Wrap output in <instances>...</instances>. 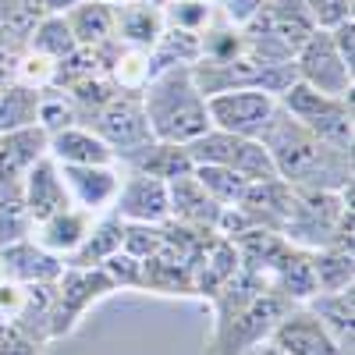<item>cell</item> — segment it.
I'll return each instance as SVG.
<instances>
[{"instance_id":"obj_1","label":"cell","mask_w":355,"mask_h":355,"mask_svg":"<svg viewBox=\"0 0 355 355\" xmlns=\"http://www.w3.org/2000/svg\"><path fill=\"white\" fill-rule=\"evenodd\" d=\"M256 139L270 153L277 178L288 182L291 189L341 192L345 185H352V153L334 150L323 139H316L306 125L288 117L281 107L274 110V117L266 121V128Z\"/></svg>"},{"instance_id":"obj_2","label":"cell","mask_w":355,"mask_h":355,"mask_svg":"<svg viewBox=\"0 0 355 355\" xmlns=\"http://www.w3.org/2000/svg\"><path fill=\"white\" fill-rule=\"evenodd\" d=\"M142 107H146V121H150V132L157 142L189 146L202 132H210L206 100L192 82V64H174L146 82Z\"/></svg>"},{"instance_id":"obj_3","label":"cell","mask_w":355,"mask_h":355,"mask_svg":"<svg viewBox=\"0 0 355 355\" xmlns=\"http://www.w3.org/2000/svg\"><path fill=\"white\" fill-rule=\"evenodd\" d=\"M291 309V302L277 291H263L256 299L217 313V327L210 341V355H245L259 341L270 338L274 323Z\"/></svg>"},{"instance_id":"obj_4","label":"cell","mask_w":355,"mask_h":355,"mask_svg":"<svg viewBox=\"0 0 355 355\" xmlns=\"http://www.w3.org/2000/svg\"><path fill=\"white\" fill-rule=\"evenodd\" d=\"M345 210H352V206L341 199V192L295 189V206H291V214L281 227V239L295 249H302V252L327 249Z\"/></svg>"},{"instance_id":"obj_5","label":"cell","mask_w":355,"mask_h":355,"mask_svg":"<svg viewBox=\"0 0 355 355\" xmlns=\"http://www.w3.org/2000/svg\"><path fill=\"white\" fill-rule=\"evenodd\" d=\"M185 150H189L192 164H217V167H227V171H234V174H242L249 185H256V182H274V178H277L274 160H270V153L259 146V139H242V135L210 128V132H202L199 139H192Z\"/></svg>"},{"instance_id":"obj_6","label":"cell","mask_w":355,"mask_h":355,"mask_svg":"<svg viewBox=\"0 0 355 355\" xmlns=\"http://www.w3.org/2000/svg\"><path fill=\"white\" fill-rule=\"evenodd\" d=\"M117 291L114 281L100 266H64L61 277L53 281V313H50V341L75 331V323L85 316V309L100 302L103 295Z\"/></svg>"},{"instance_id":"obj_7","label":"cell","mask_w":355,"mask_h":355,"mask_svg":"<svg viewBox=\"0 0 355 355\" xmlns=\"http://www.w3.org/2000/svg\"><path fill=\"white\" fill-rule=\"evenodd\" d=\"M93 128L110 146L114 160H132L139 150L157 142L150 132V121H146L142 93H117L103 110L93 114Z\"/></svg>"},{"instance_id":"obj_8","label":"cell","mask_w":355,"mask_h":355,"mask_svg":"<svg viewBox=\"0 0 355 355\" xmlns=\"http://www.w3.org/2000/svg\"><path fill=\"white\" fill-rule=\"evenodd\" d=\"M274 110H277V100L270 93H259V89H227V93L206 96L210 128L242 135V139H256L274 117Z\"/></svg>"},{"instance_id":"obj_9","label":"cell","mask_w":355,"mask_h":355,"mask_svg":"<svg viewBox=\"0 0 355 355\" xmlns=\"http://www.w3.org/2000/svg\"><path fill=\"white\" fill-rule=\"evenodd\" d=\"M295 71H299V82L313 85L323 96H338V100L352 96V68L334 50V40L327 28H316L299 46V53H295Z\"/></svg>"},{"instance_id":"obj_10","label":"cell","mask_w":355,"mask_h":355,"mask_svg":"<svg viewBox=\"0 0 355 355\" xmlns=\"http://www.w3.org/2000/svg\"><path fill=\"white\" fill-rule=\"evenodd\" d=\"M270 345H277L284 355H352V348L338 345L331 338V331L306 309V306H291L277 323L270 338Z\"/></svg>"},{"instance_id":"obj_11","label":"cell","mask_w":355,"mask_h":355,"mask_svg":"<svg viewBox=\"0 0 355 355\" xmlns=\"http://www.w3.org/2000/svg\"><path fill=\"white\" fill-rule=\"evenodd\" d=\"M114 214L132 224H164L171 220V206H167V182H157L150 174L132 171L121 189L114 196Z\"/></svg>"},{"instance_id":"obj_12","label":"cell","mask_w":355,"mask_h":355,"mask_svg":"<svg viewBox=\"0 0 355 355\" xmlns=\"http://www.w3.org/2000/svg\"><path fill=\"white\" fill-rule=\"evenodd\" d=\"M21 202H25V217L40 224L53 214H61L71 206L68 189L61 182V171H57V160L46 153L43 160H36L28 167V174L21 178Z\"/></svg>"},{"instance_id":"obj_13","label":"cell","mask_w":355,"mask_h":355,"mask_svg":"<svg viewBox=\"0 0 355 355\" xmlns=\"http://www.w3.org/2000/svg\"><path fill=\"white\" fill-rule=\"evenodd\" d=\"M64 270V259L46 252L33 239H21L0 249V277L18 284H53Z\"/></svg>"},{"instance_id":"obj_14","label":"cell","mask_w":355,"mask_h":355,"mask_svg":"<svg viewBox=\"0 0 355 355\" xmlns=\"http://www.w3.org/2000/svg\"><path fill=\"white\" fill-rule=\"evenodd\" d=\"M50 153V135L40 125L0 135V189H21V178Z\"/></svg>"},{"instance_id":"obj_15","label":"cell","mask_w":355,"mask_h":355,"mask_svg":"<svg viewBox=\"0 0 355 355\" xmlns=\"http://www.w3.org/2000/svg\"><path fill=\"white\" fill-rule=\"evenodd\" d=\"M167 206H171V220L196 227V231H217V220H220V210H224L220 202H214L206 196V189L192 174L167 182Z\"/></svg>"},{"instance_id":"obj_16","label":"cell","mask_w":355,"mask_h":355,"mask_svg":"<svg viewBox=\"0 0 355 355\" xmlns=\"http://www.w3.org/2000/svg\"><path fill=\"white\" fill-rule=\"evenodd\" d=\"M61 171V182L68 189V199L78 202L82 210H100V206H110L117 189H121V178H117L114 167H71V164H57Z\"/></svg>"},{"instance_id":"obj_17","label":"cell","mask_w":355,"mask_h":355,"mask_svg":"<svg viewBox=\"0 0 355 355\" xmlns=\"http://www.w3.org/2000/svg\"><path fill=\"white\" fill-rule=\"evenodd\" d=\"M239 249H234L231 239H224V234H214L210 242H206L202 256L196 259L192 266V288L196 295H206V299H214V295L239 274Z\"/></svg>"},{"instance_id":"obj_18","label":"cell","mask_w":355,"mask_h":355,"mask_svg":"<svg viewBox=\"0 0 355 355\" xmlns=\"http://www.w3.org/2000/svg\"><path fill=\"white\" fill-rule=\"evenodd\" d=\"M89 231H93V214L68 206V210L53 214V217H46L40 224H33V242L43 245L53 256H71L85 242Z\"/></svg>"},{"instance_id":"obj_19","label":"cell","mask_w":355,"mask_h":355,"mask_svg":"<svg viewBox=\"0 0 355 355\" xmlns=\"http://www.w3.org/2000/svg\"><path fill=\"white\" fill-rule=\"evenodd\" d=\"M50 157L71 167H114L110 146L93 128H78V125L50 135Z\"/></svg>"},{"instance_id":"obj_20","label":"cell","mask_w":355,"mask_h":355,"mask_svg":"<svg viewBox=\"0 0 355 355\" xmlns=\"http://www.w3.org/2000/svg\"><path fill=\"white\" fill-rule=\"evenodd\" d=\"M139 288H150V291H160V295H196V288H192V266L174 249L160 245L153 256L142 259Z\"/></svg>"},{"instance_id":"obj_21","label":"cell","mask_w":355,"mask_h":355,"mask_svg":"<svg viewBox=\"0 0 355 355\" xmlns=\"http://www.w3.org/2000/svg\"><path fill=\"white\" fill-rule=\"evenodd\" d=\"M323 327L331 331V338L345 348L355 345V291L341 288V291H320L309 302H302Z\"/></svg>"},{"instance_id":"obj_22","label":"cell","mask_w":355,"mask_h":355,"mask_svg":"<svg viewBox=\"0 0 355 355\" xmlns=\"http://www.w3.org/2000/svg\"><path fill=\"white\" fill-rule=\"evenodd\" d=\"M132 171L139 174H150L157 182H174V178H185L192 174V157L185 146H174V142H150L146 150H139L132 160H125Z\"/></svg>"},{"instance_id":"obj_23","label":"cell","mask_w":355,"mask_h":355,"mask_svg":"<svg viewBox=\"0 0 355 355\" xmlns=\"http://www.w3.org/2000/svg\"><path fill=\"white\" fill-rule=\"evenodd\" d=\"M114 25L121 28V40H128L139 50H150L164 33V11L146 0H125V8L114 15Z\"/></svg>"},{"instance_id":"obj_24","label":"cell","mask_w":355,"mask_h":355,"mask_svg":"<svg viewBox=\"0 0 355 355\" xmlns=\"http://www.w3.org/2000/svg\"><path fill=\"white\" fill-rule=\"evenodd\" d=\"M68 28L78 46H100L107 40H114V11L100 0H89V4H78L68 11Z\"/></svg>"},{"instance_id":"obj_25","label":"cell","mask_w":355,"mask_h":355,"mask_svg":"<svg viewBox=\"0 0 355 355\" xmlns=\"http://www.w3.org/2000/svg\"><path fill=\"white\" fill-rule=\"evenodd\" d=\"M121 217L117 214H110V217H103L100 224H93V231L85 234V242L68 256V263L64 266H100L110 252H117L121 249Z\"/></svg>"},{"instance_id":"obj_26","label":"cell","mask_w":355,"mask_h":355,"mask_svg":"<svg viewBox=\"0 0 355 355\" xmlns=\"http://www.w3.org/2000/svg\"><path fill=\"white\" fill-rule=\"evenodd\" d=\"M274 291H277V295H284V299H288L291 306H302V302H309V299H313V295H316L320 288H316V277H313L309 252L295 249V252L288 256V263L274 274Z\"/></svg>"},{"instance_id":"obj_27","label":"cell","mask_w":355,"mask_h":355,"mask_svg":"<svg viewBox=\"0 0 355 355\" xmlns=\"http://www.w3.org/2000/svg\"><path fill=\"white\" fill-rule=\"evenodd\" d=\"M36 103H40V89H28L21 82L0 85V135L36 125Z\"/></svg>"},{"instance_id":"obj_28","label":"cell","mask_w":355,"mask_h":355,"mask_svg":"<svg viewBox=\"0 0 355 355\" xmlns=\"http://www.w3.org/2000/svg\"><path fill=\"white\" fill-rule=\"evenodd\" d=\"M309 263H313V277L320 291H341V288H352L355 281V259L345 249H316L309 252Z\"/></svg>"},{"instance_id":"obj_29","label":"cell","mask_w":355,"mask_h":355,"mask_svg":"<svg viewBox=\"0 0 355 355\" xmlns=\"http://www.w3.org/2000/svg\"><path fill=\"white\" fill-rule=\"evenodd\" d=\"M192 178L206 189V196H210L214 202H220V206H239L245 189H249V182L242 174H234L227 167H217V164H196Z\"/></svg>"},{"instance_id":"obj_30","label":"cell","mask_w":355,"mask_h":355,"mask_svg":"<svg viewBox=\"0 0 355 355\" xmlns=\"http://www.w3.org/2000/svg\"><path fill=\"white\" fill-rule=\"evenodd\" d=\"M28 43H33V53H43V57H50V61H64V57L78 46L68 21L57 18V15L40 18L33 25V33H28Z\"/></svg>"},{"instance_id":"obj_31","label":"cell","mask_w":355,"mask_h":355,"mask_svg":"<svg viewBox=\"0 0 355 355\" xmlns=\"http://www.w3.org/2000/svg\"><path fill=\"white\" fill-rule=\"evenodd\" d=\"M78 121V107L64 96V93H57V89H40V103H36V125L46 132V135H57V132H64Z\"/></svg>"},{"instance_id":"obj_32","label":"cell","mask_w":355,"mask_h":355,"mask_svg":"<svg viewBox=\"0 0 355 355\" xmlns=\"http://www.w3.org/2000/svg\"><path fill=\"white\" fill-rule=\"evenodd\" d=\"M160 245H164V224H132V220L121 224V252L146 259Z\"/></svg>"},{"instance_id":"obj_33","label":"cell","mask_w":355,"mask_h":355,"mask_svg":"<svg viewBox=\"0 0 355 355\" xmlns=\"http://www.w3.org/2000/svg\"><path fill=\"white\" fill-rule=\"evenodd\" d=\"M174 28H189V33H202L210 25V4L206 0H174L167 4V15H164Z\"/></svg>"},{"instance_id":"obj_34","label":"cell","mask_w":355,"mask_h":355,"mask_svg":"<svg viewBox=\"0 0 355 355\" xmlns=\"http://www.w3.org/2000/svg\"><path fill=\"white\" fill-rule=\"evenodd\" d=\"M100 270L114 281V288H139V277H142V259L128 256V252H110L103 263H100Z\"/></svg>"},{"instance_id":"obj_35","label":"cell","mask_w":355,"mask_h":355,"mask_svg":"<svg viewBox=\"0 0 355 355\" xmlns=\"http://www.w3.org/2000/svg\"><path fill=\"white\" fill-rule=\"evenodd\" d=\"M53 68L57 61H50V57L43 53H28V57H18V71L15 78L28 89H50L53 85Z\"/></svg>"},{"instance_id":"obj_36","label":"cell","mask_w":355,"mask_h":355,"mask_svg":"<svg viewBox=\"0 0 355 355\" xmlns=\"http://www.w3.org/2000/svg\"><path fill=\"white\" fill-rule=\"evenodd\" d=\"M316 28H331L352 18V0H302Z\"/></svg>"},{"instance_id":"obj_37","label":"cell","mask_w":355,"mask_h":355,"mask_svg":"<svg viewBox=\"0 0 355 355\" xmlns=\"http://www.w3.org/2000/svg\"><path fill=\"white\" fill-rule=\"evenodd\" d=\"M33 234V220L25 217V210H0V249L21 242Z\"/></svg>"},{"instance_id":"obj_38","label":"cell","mask_w":355,"mask_h":355,"mask_svg":"<svg viewBox=\"0 0 355 355\" xmlns=\"http://www.w3.org/2000/svg\"><path fill=\"white\" fill-rule=\"evenodd\" d=\"M43 345H36L28 334H21L15 323H0V355H40Z\"/></svg>"},{"instance_id":"obj_39","label":"cell","mask_w":355,"mask_h":355,"mask_svg":"<svg viewBox=\"0 0 355 355\" xmlns=\"http://www.w3.org/2000/svg\"><path fill=\"white\" fill-rule=\"evenodd\" d=\"M352 36H355V21H352V18L331 28V40H334V50L341 53V61H345L348 68H355V40H352Z\"/></svg>"},{"instance_id":"obj_40","label":"cell","mask_w":355,"mask_h":355,"mask_svg":"<svg viewBox=\"0 0 355 355\" xmlns=\"http://www.w3.org/2000/svg\"><path fill=\"white\" fill-rule=\"evenodd\" d=\"M224 8H227V18L234 25H245L259 8H263V0H224Z\"/></svg>"},{"instance_id":"obj_41","label":"cell","mask_w":355,"mask_h":355,"mask_svg":"<svg viewBox=\"0 0 355 355\" xmlns=\"http://www.w3.org/2000/svg\"><path fill=\"white\" fill-rule=\"evenodd\" d=\"M43 4V11L46 15H61V11H71V8H78L82 0H40Z\"/></svg>"},{"instance_id":"obj_42","label":"cell","mask_w":355,"mask_h":355,"mask_svg":"<svg viewBox=\"0 0 355 355\" xmlns=\"http://www.w3.org/2000/svg\"><path fill=\"white\" fill-rule=\"evenodd\" d=\"M245 355H284V352H281L277 345H270V341H259V345H256V348H249Z\"/></svg>"},{"instance_id":"obj_43","label":"cell","mask_w":355,"mask_h":355,"mask_svg":"<svg viewBox=\"0 0 355 355\" xmlns=\"http://www.w3.org/2000/svg\"><path fill=\"white\" fill-rule=\"evenodd\" d=\"M100 4H125V0H100Z\"/></svg>"}]
</instances>
